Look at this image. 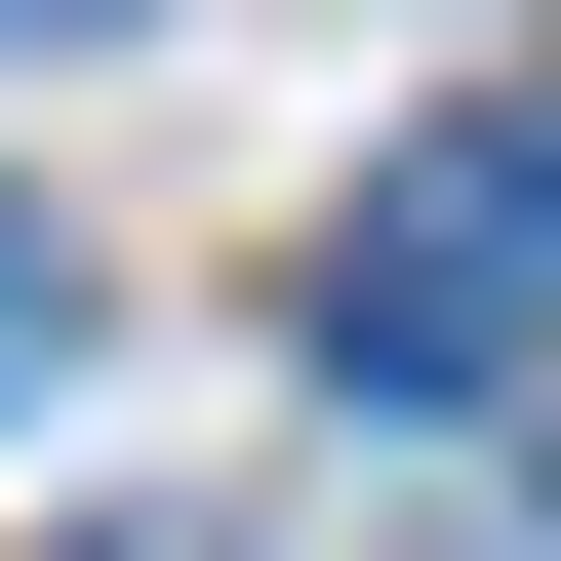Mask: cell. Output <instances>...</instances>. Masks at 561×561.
I'll return each mask as SVG.
<instances>
[{"mask_svg":"<svg viewBox=\"0 0 561 561\" xmlns=\"http://www.w3.org/2000/svg\"><path fill=\"white\" fill-rule=\"evenodd\" d=\"M321 401L362 442H522L561 401V121H442V161L321 201Z\"/></svg>","mask_w":561,"mask_h":561,"instance_id":"obj_1","label":"cell"},{"mask_svg":"<svg viewBox=\"0 0 561 561\" xmlns=\"http://www.w3.org/2000/svg\"><path fill=\"white\" fill-rule=\"evenodd\" d=\"M41 362H81V241H41V201H0V401H41Z\"/></svg>","mask_w":561,"mask_h":561,"instance_id":"obj_2","label":"cell"},{"mask_svg":"<svg viewBox=\"0 0 561 561\" xmlns=\"http://www.w3.org/2000/svg\"><path fill=\"white\" fill-rule=\"evenodd\" d=\"M0 41H121V0H0Z\"/></svg>","mask_w":561,"mask_h":561,"instance_id":"obj_3","label":"cell"}]
</instances>
